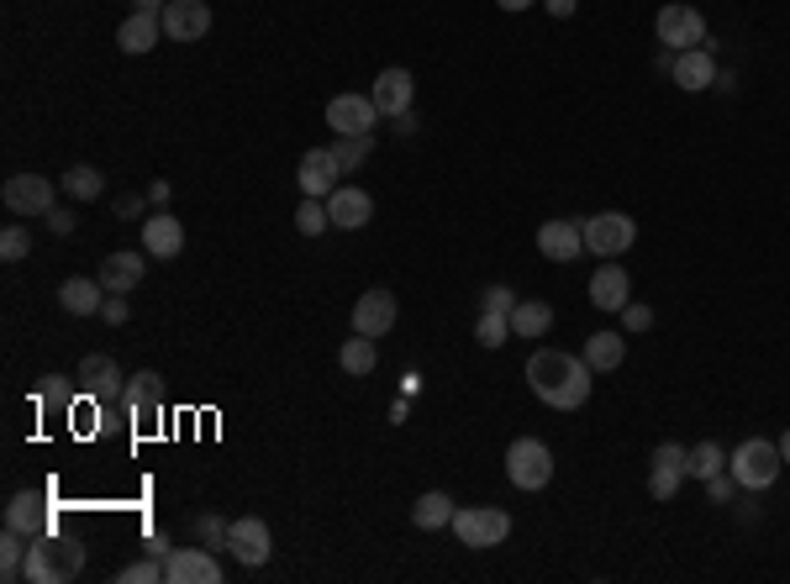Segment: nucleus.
<instances>
[{"label":"nucleus","instance_id":"obj_15","mask_svg":"<svg viewBox=\"0 0 790 584\" xmlns=\"http://www.w3.org/2000/svg\"><path fill=\"white\" fill-rule=\"evenodd\" d=\"M686 459H690V447H680V443L653 447V469H649V495L653 501H674V490L686 484Z\"/></svg>","mask_w":790,"mask_h":584},{"label":"nucleus","instance_id":"obj_39","mask_svg":"<svg viewBox=\"0 0 790 584\" xmlns=\"http://www.w3.org/2000/svg\"><path fill=\"white\" fill-rule=\"evenodd\" d=\"M369 148H374V138H338L332 142V159L343 163V174H348V169L369 163Z\"/></svg>","mask_w":790,"mask_h":584},{"label":"nucleus","instance_id":"obj_5","mask_svg":"<svg viewBox=\"0 0 790 584\" xmlns=\"http://www.w3.org/2000/svg\"><path fill=\"white\" fill-rule=\"evenodd\" d=\"M453 532L464 547H496L511 537V516L501 505H464V511H453Z\"/></svg>","mask_w":790,"mask_h":584},{"label":"nucleus","instance_id":"obj_31","mask_svg":"<svg viewBox=\"0 0 790 584\" xmlns=\"http://www.w3.org/2000/svg\"><path fill=\"white\" fill-rule=\"evenodd\" d=\"M338 363H343V374H353V380H369L374 363H380V348H374V338L353 332V338L343 343V353H338Z\"/></svg>","mask_w":790,"mask_h":584},{"label":"nucleus","instance_id":"obj_35","mask_svg":"<svg viewBox=\"0 0 790 584\" xmlns=\"http://www.w3.org/2000/svg\"><path fill=\"white\" fill-rule=\"evenodd\" d=\"M728 469V453L717 443H701V447H690V459H686V474H696V480H717Z\"/></svg>","mask_w":790,"mask_h":584},{"label":"nucleus","instance_id":"obj_50","mask_svg":"<svg viewBox=\"0 0 790 584\" xmlns=\"http://www.w3.org/2000/svg\"><path fill=\"white\" fill-rule=\"evenodd\" d=\"M148 553H159V558H169L174 547H169V537H163V532H159V537H148Z\"/></svg>","mask_w":790,"mask_h":584},{"label":"nucleus","instance_id":"obj_8","mask_svg":"<svg viewBox=\"0 0 790 584\" xmlns=\"http://www.w3.org/2000/svg\"><path fill=\"white\" fill-rule=\"evenodd\" d=\"M122 411L142 426V432H153V426L163 422V380L153 374V369H142V374H132V380H127Z\"/></svg>","mask_w":790,"mask_h":584},{"label":"nucleus","instance_id":"obj_6","mask_svg":"<svg viewBox=\"0 0 790 584\" xmlns=\"http://www.w3.org/2000/svg\"><path fill=\"white\" fill-rule=\"evenodd\" d=\"M507 480L517 484V490H543V484L553 480V453H548V443L517 437V443L507 447Z\"/></svg>","mask_w":790,"mask_h":584},{"label":"nucleus","instance_id":"obj_25","mask_svg":"<svg viewBox=\"0 0 790 584\" xmlns=\"http://www.w3.org/2000/svg\"><path fill=\"white\" fill-rule=\"evenodd\" d=\"M669 74H674V84L680 90H707V84H717V63H711V48H686L680 59L669 63Z\"/></svg>","mask_w":790,"mask_h":584},{"label":"nucleus","instance_id":"obj_33","mask_svg":"<svg viewBox=\"0 0 790 584\" xmlns=\"http://www.w3.org/2000/svg\"><path fill=\"white\" fill-rule=\"evenodd\" d=\"M63 190H69V201H101L106 195V174L101 169H90V163H74V169H63Z\"/></svg>","mask_w":790,"mask_h":584},{"label":"nucleus","instance_id":"obj_27","mask_svg":"<svg viewBox=\"0 0 790 584\" xmlns=\"http://www.w3.org/2000/svg\"><path fill=\"white\" fill-rule=\"evenodd\" d=\"M59 305L69 311V316H101L106 284H101V280H63Z\"/></svg>","mask_w":790,"mask_h":584},{"label":"nucleus","instance_id":"obj_34","mask_svg":"<svg viewBox=\"0 0 790 584\" xmlns=\"http://www.w3.org/2000/svg\"><path fill=\"white\" fill-rule=\"evenodd\" d=\"M27 547L32 537H21V532H0V580H21V564H27Z\"/></svg>","mask_w":790,"mask_h":584},{"label":"nucleus","instance_id":"obj_14","mask_svg":"<svg viewBox=\"0 0 790 584\" xmlns=\"http://www.w3.org/2000/svg\"><path fill=\"white\" fill-rule=\"evenodd\" d=\"M227 553L243 568H259V564H269L274 537H269V526H263L259 516H243V522H232V532H227Z\"/></svg>","mask_w":790,"mask_h":584},{"label":"nucleus","instance_id":"obj_19","mask_svg":"<svg viewBox=\"0 0 790 584\" xmlns=\"http://www.w3.org/2000/svg\"><path fill=\"white\" fill-rule=\"evenodd\" d=\"M163 584H222V564L206 547H174L169 553V580Z\"/></svg>","mask_w":790,"mask_h":584},{"label":"nucleus","instance_id":"obj_10","mask_svg":"<svg viewBox=\"0 0 790 584\" xmlns=\"http://www.w3.org/2000/svg\"><path fill=\"white\" fill-rule=\"evenodd\" d=\"M374 121H380V111H374L369 95L343 90V95H332V101H327V127H332L338 138H369V127H374Z\"/></svg>","mask_w":790,"mask_h":584},{"label":"nucleus","instance_id":"obj_3","mask_svg":"<svg viewBox=\"0 0 790 584\" xmlns=\"http://www.w3.org/2000/svg\"><path fill=\"white\" fill-rule=\"evenodd\" d=\"M780 469H786V459H780V443H770V437H749L728 459V474L738 480V490H770L780 480Z\"/></svg>","mask_w":790,"mask_h":584},{"label":"nucleus","instance_id":"obj_52","mask_svg":"<svg viewBox=\"0 0 790 584\" xmlns=\"http://www.w3.org/2000/svg\"><path fill=\"white\" fill-rule=\"evenodd\" d=\"M780 459H786V464H790V432H786V437H780Z\"/></svg>","mask_w":790,"mask_h":584},{"label":"nucleus","instance_id":"obj_45","mask_svg":"<svg viewBox=\"0 0 790 584\" xmlns=\"http://www.w3.org/2000/svg\"><path fill=\"white\" fill-rule=\"evenodd\" d=\"M707 484H711V501H722V505H728V501H732V490H738V480H732L728 469H722L717 480H707Z\"/></svg>","mask_w":790,"mask_h":584},{"label":"nucleus","instance_id":"obj_51","mask_svg":"<svg viewBox=\"0 0 790 584\" xmlns=\"http://www.w3.org/2000/svg\"><path fill=\"white\" fill-rule=\"evenodd\" d=\"M501 11H527V6H538V0H496Z\"/></svg>","mask_w":790,"mask_h":584},{"label":"nucleus","instance_id":"obj_20","mask_svg":"<svg viewBox=\"0 0 790 584\" xmlns=\"http://www.w3.org/2000/svg\"><path fill=\"white\" fill-rule=\"evenodd\" d=\"M142 274H148V259L117 248V253H106L101 259V274H96V280L106 284V295H132V290L142 284Z\"/></svg>","mask_w":790,"mask_h":584},{"label":"nucleus","instance_id":"obj_44","mask_svg":"<svg viewBox=\"0 0 790 584\" xmlns=\"http://www.w3.org/2000/svg\"><path fill=\"white\" fill-rule=\"evenodd\" d=\"M101 316H106V322H111V326H122V322H127V316H132V305H127V301H122V295H106V305H101Z\"/></svg>","mask_w":790,"mask_h":584},{"label":"nucleus","instance_id":"obj_41","mask_svg":"<svg viewBox=\"0 0 790 584\" xmlns=\"http://www.w3.org/2000/svg\"><path fill=\"white\" fill-rule=\"evenodd\" d=\"M196 532H201L206 547H227V532H232V522H222V516H196Z\"/></svg>","mask_w":790,"mask_h":584},{"label":"nucleus","instance_id":"obj_1","mask_svg":"<svg viewBox=\"0 0 790 584\" xmlns=\"http://www.w3.org/2000/svg\"><path fill=\"white\" fill-rule=\"evenodd\" d=\"M590 369L586 359H574L564 348H538L532 359H527V384H532V395L553 411H580L590 401Z\"/></svg>","mask_w":790,"mask_h":584},{"label":"nucleus","instance_id":"obj_4","mask_svg":"<svg viewBox=\"0 0 790 584\" xmlns=\"http://www.w3.org/2000/svg\"><path fill=\"white\" fill-rule=\"evenodd\" d=\"M653 32H659V42H664V48H674V53H686V48H711L707 17H701L696 6H686V0L664 6V11H659V21H653Z\"/></svg>","mask_w":790,"mask_h":584},{"label":"nucleus","instance_id":"obj_49","mask_svg":"<svg viewBox=\"0 0 790 584\" xmlns=\"http://www.w3.org/2000/svg\"><path fill=\"white\" fill-rule=\"evenodd\" d=\"M163 6L169 0H132V11H148V17H163Z\"/></svg>","mask_w":790,"mask_h":584},{"label":"nucleus","instance_id":"obj_24","mask_svg":"<svg viewBox=\"0 0 790 584\" xmlns=\"http://www.w3.org/2000/svg\"><path fill=\"white\" fill-rule=\"evenodd\" d=\"M327 217H332V226H343V232H359L374 217V201H369L364 190H353V184H338L327 195Z\"/></svg>","mask_w":790,"mask_h":584},{"label":"nucleus","instance_id":"obj_17","mask_svg":"<svg viewBox=\"0 0 790 584\" xmlns=\"http://www.w3.org/2000/svg\"><path fill=\"white\" fill-rule=\"evenodd\" d=\"M411 95H417V80H411V69H386V74L374 80V90H369L374 111H380V117H390V121L411 111Z\"/></svg>","mask_w":790,"mask_h":584},{"label":"nucleus","instance_id":"obj_26","mask_svg":"<svg viewBox=\"0 0 790 584\" xmlns=\"http://www.w3.org/2000/svg\"><path fill=\"white\" fill-rule=\"evenodd\" d=\"M80 380V374H74ZM74 380H63V374H42L38 384H32V405H38V416H69L74 411Z\"/></svg>","mask_w":790,"mask_h":584},{"label":"nucleus","instance_id":"obj_7","mask_svg":"<svg viewBox=\"0 0 790 584\" xmlns=\"http://www.w3.org/2000/svg\"><path fill=\"white\" fill-rule=\"evenodd\" d=\"M632 242H638V222L622 217V211H601V217L586 222V253H596V259H617Z\"/></svg>","mask_w":790,"mask_h":584},{"label":"nucleus","instance_id":"obj_28","mask_svg":"<svg viewBox=\"0 0 790 584\" xmlns=\"http://www.w3.org/2000/svg\"><path fill=\"white\" fill-rule=\"evenodd\" d=\"M163 38V21L159 17H148V11H132V17L122 21V32H117V42H122V53H148V48H159Z\"/></svg>","mask_w":790,"mask_h":584},{"label":"nucleus","instance_id":"obj_43","mask_svg":"<svg viewBox=\"0 0 790 584\" xmlns=\"http://www.w3.org/2000/svg\"><path fill=\"white\" fill-rule=\"evenodd\" d=\"M622 326H628V332H649L653 311H649V305H638V301H628V305H622Z\"/></svg>","mask_w":790,"mask_h":584},{"label":"nucleus","instance_id":"obj_46","mask_svg":"<svg viewBox=\"0 0 790 584\" xmlns=\"http://www.w3.org/2000/svg\"><path fill=\"white\" fill-rule=\"evenodd\" d=\"M74 222H80V217H74V211H59V205H53V211H48V226H53V232H59V238H69V232H74Z\"/></svg>","mask_w":790,"mask_h":584},{"label":"nucleus","instance_id":"obj_29","mask_svg":"<svg viewBox=\"0 0 790 584\" xmlns=\"http://www.w3.org/2000/svg\"><path fill=\"white\" fill-rule=\"evenodd\" d=\"M622 359H628V338H622V332H590L586 338V363L596 374L622 369Z\"/></svg>","mask_w":790,"mask_h":584},{"label":"nucleus","instance_id":"obj_47","mask_svg":"<svg viewBox=\"0 0 790 584\" xmlns=\"http://www.w3.org/2000/svg\"><path fill=\"white\" fill-rule=\"evenodd\" d=\"M117 217H127V222H132V217H142V201H138V195H122V205H117Z\"/></svg>","mask_w":790,"mask_h":584},{"label":"nucleus","instance_id":"obj_37","mask_svg":"<svg viewBox=\"0 0 790 584\" xmlns=\"http://www.w3.org/2000/svg\"><path fill=\"white\" fill-rule=\"evenodd\" d=\"M159 580H169V558H159V553H148L142 564L117 574V584H159Z\"/></svg>","mask_w":790,"mask_h":584},{"label":"nucleus","instance_id":"obj_12","mask_svg":"<svg viewBox=\"0 0 790 584\" xmlns=\"http://www.w3.org/2000/svg\"><path fill=\"white\" fill-rule=\"evenodd\" d=\"M6 526L38 543V537L53 532V511H48V501H42L38 490H17V495L6 501Z\"/></svg>","mask_w":790,"mask_h":584},{"label":"nucleus","instance_id":"obj_11","mask_svg":"<svg viewBox=\"0 0 790 584\" xmlns=\"http://www.w3.org/2000/svg\"><path fill=\"white\" fill-rule=\"evenodd\" d=\"M159 21L169 42H201L211 32V6L206 0H169Z\"/></svg>","mask_w":790,"mask_h":584},{"label":"nucleus","instance_id":"obj_32","mask_svg":"<svg viewBox=\"0 0 790 584\" xmlns=\"http://www.w3.org/2000/svg\"><path fill=\"white\" fill-rule=\"evenodd\" d=\"M411 526H422V532H438V526H453V501H448L443 490H427L422 501L411 505Z\"/></svg>","mask_w":790,"mask_h":584},{"label":"nucleus","instance_id":"obj_22","mask_svg":"<svg viewBox=\"0 0 790 584\" xmlns=\"http://www.w3.org/2000/svg\"><path fill=\"white\" fill-rule=\"evenodd\" d=\"M390 326H396V295L390 290H369L353 301V332H364V338H386Z\"/></svg>","mask_w":790,"mask_h":584},{"label":"nucleus","instance_id":"obj_38","mask_svg":"<svg viewBox=\"0 0 790 584\" xmlns=\"http://www.w3.org/2000/svg\"><path fill=\"white\" fill-rule=\"evenodd\" d=\"M507 338H511V316L480 311V322H474V343H480V348H501Z\"/></svg>","mask_w":790,"mask_h":584},{"label":"nucleus","instance_id":"obj_2","mask_svg":"<svg viewBox=\"0 0 790 584\" xmlns=\"http://www.w3.org/2000/svg\"><path fill=\"white\" fill-rule=\"evenodd\" d=\"M80 568H84L80 537H59V532H48V537H38V543L27 547L21 580L27 584H69Z\"/></svg>","mask_w":790,"mask_h":584},{"label":"nucleus","instance_id":"obj_13","mask_svg":"<svg viewBox=\"0 0 790 584\" xmlns=\"http://www.w3.org/2000/svg\"><path fill=\"white\" fill-rule=\"evenodd\" d=\"M0 195H6V211H17V217H48L53 211V180H42V174H11Z\"/></svg>","mask_w":790,"mask_h":584},{"label":"nucleus","instance_id":"obj_21","mask_svg":"<svg viewBox=\"0 0 790 584\" xmlns=\"http://www.w3.org/2000/svg\"><path fill=\"white\" fill-rule=\"evenodd\" d=\"M142 253H153L159 263L180 259V253H184V226H180V217H169V211H153V217L142 222Z\"/></svg>","mask_w":790,"mask_h":584},{"label":"nucleus","instance_id":"obj_23","mask_svg":"<svg viewBox=\"0 0 790 584\" xmlns=\"http://www.w3.org/2000/svg\"><path fill=\"white\" fill-rule=\"evenodd\" d=\"M590 301L601 305V311H622L632 301V280L617 259H601V269L590 274Z\"/></svg>","mask_w":790,"mask_h":584},{"label":"nucleus","instance_id":"obj_18","mask_svg":"<svg viewBox=\"0 0 790 584\" xmlns=\"http://www.w3.org/2000/svg\"><path fill=\"white\" fill-rule=\"evenodd\" d=\"M580 248H586V222H564V217H553V222L538 226V253L553 263H569L580 259Z\"/></svg>","mask_w":790,"mask_h":584},{"label":"nucleus","instance_id":"obj_42","mask_svg":"<svg viewBox=\"0 0 790 584\" xmlns=\"http://www.w3.org/2000/svg\"><path fill=\"white\" fill-rule=\"evenodd\" d=\"M511 305H517V295H511L507 284H490L486 295H480V311H496V316H511Z\"/></svg>","mask_w":790,"mask_h":584},{"label":"nucleus","instance_id":"obj_40","mask_svg":"<svg viewBox=\"0 0 790 584\" xmlns=\"http://www.w3.org/2000/svg\"><path fill=\"white\" fill-rule=\"evenodd\" d=\"M27 253H32V238H27L21 226H6V232H0V259L17 263V259H27Z\"/></svg>","mask_w":790,"mask_h":584},{"label":"nucleus","instance_id":"obj_16","mask_svg":"<svg viewBox=\"0 0 790 584\" xmlns=\"http://www.w3.org/2000/svg\"><path fill=\"white\" fill-rule=\"evenodd\" d=\"M296 180H301V195L327 201V195L338 190V180H343V163L332 159V148H311L301 159V169H296Z\"/></svg>","mask_w":790,"mask_h":584},{"label":"nucleus","instance_id":"obj_9","mask_svg":"<svg viewBox=\"0 0 790 584\" xmlns=\"http://www.w3.org/2000/svg\"><path fill=\"white\" fill-rule=\"evenodd\" d=\"M80 390L90 395L96 405H122V369H117V359L111 353H84L80 359Z\"/></svg>","mask_w":790,"mask_h":584},{"label":"nucleus","instance_id":"obj_48","mask_svg":"<svg viewBox=\"0 0 790 584\" xmlns=\"http://www.w3.org/2000/svg\"><path fill=\"white\" fill-rule=\"evenodd\" d=\"M548 17H574V0H543Z\"/></svg>","mask_w":790,"mask_h":584},{"label":"nucleus","instance_id":"obj_30","mask_svg":"<svg viewBox=\"0 0 790 584\" xmlns=\"http://www.w3.org/2000/svg\"><path fill=\"white\" fill-rule=\"evenodd\" d=\"M553 326V305L548 301H517L511 305V338H543Z\"/></svg>","mask_w":790,"mask_h":584},{"label":"nucleus","instance_id":"obj_36","mask_svg":"<svg viewBox=\"0 0 790 584\" xmlns=\"http://www.w3.org/2000/svg\"><path fill=\"white\" fill-rule=\"evenodd\" d=\"M327 222H332V217H327V201H317V195H306V201L296 205V232H301V238H322Z\"/></svg>","mask_w":790,"mask_h":584}]
</instances>
